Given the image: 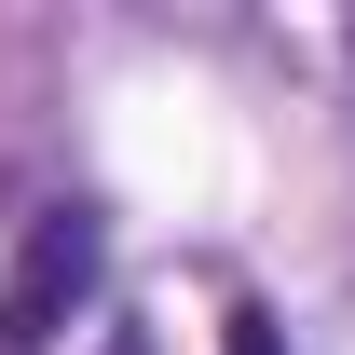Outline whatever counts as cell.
<instances>
[{"mask_svg": "<svg viewBox=\"0 0 355 355\" xmlns=\"http://www.w3.org/2000/svg\"><path fill=\"white\" fill-rule=\"evenodd\" d=\"M96 273H110V219L96 205H42L28 246H14V287H0V355H55L69 314L96 301Z\"/></svg>", "mask_w": 355, "mask_h": 355, "instance_id": "1", "label": "cell"}, {"mask_svg": "<svg viewBox=\"0 0 355 355\" xmlns=\"http://www.w3.org/2000/svg\"><path fill=\"white\" fill-rule=\"evenodd\" d=\"M219 355H287V328H273L260 301H232V328H219Z\"/></svg>", "mask_w": 355, "mask_h": 355, "instance_id": "2", "label": "cell"}]
</instances>
